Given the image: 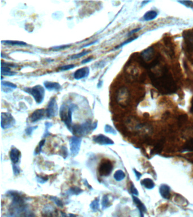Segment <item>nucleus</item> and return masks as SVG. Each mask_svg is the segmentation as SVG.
Instances as JSON below:
<instances>
[{
	"instance_id": "nucleus-1",
	"label": "nucleus",
	"mask_w": 193,
	"mask_h": 217,
	"mask_svg": "<svg viewBox=\"0 0 193 217\" xmlns=\"http://www.w3.org/2000/svg\"><path fill=\"white\" fill-rule=\"evenodd\" d=\"M97 126V122L92 123L91 121H86L85 122L79 125H74L72 127L71 132L74 136H84L96 130Z\"/></svg>"
},
{
	"instance_id": "nucleus-2",
	"label": "nucleus",
	"mask_w": 193,
	"mask_h": 217,
	"mask_svg": "<svg viewBox=\"0 0 193 217\" xmlns=\"http://www.w3.org/2000/svg\"><path fill=\"white\" fill-rule=\"evenodd\" d=\"M77 108L78 106L76 105L71 104L69 106H67L66 104H63L60 109V116L61 119L63 122H64L70 131H71L72 127V112Z\"/></svg>"
},
{
	"instance_id": "nucleus-3",
	"label": "nucleus",
	"mask_w": 193,
	"mask_h": 217,
	"mask_svg": "<svg viewBox=\"0 0 193 217\" xmlns=\"http://www.w3.org/2000/svg\"><path fill=\"white\" fill-rule=\"evenodd\" d=\"M23 91L32 96L38 104H40L43 102L45 97V89L43 86L37 85L32 88H25Z\"/></svg>"
},
{
	"instance_id": "nucleus-4",
	"label": "nucleus",
	"mask_w": 193,
	"mask_h": 217,
	"mask_svg": "<svg viewBox=\"0 0 193 217\" xmlns=\"http://www.w3.org/2000/svg\"><path fill=\"white\" fill-rule=\"evenodd\" d=\"M82 139L80 137L72 136L70 139V149L72 156L74 157L77 156L81 149Z\"/></svg>"
},
{
	"instance_id": "nucleus-5",
	"label": "nucleus",
	"mask_w": 193,
	"mask_h": 217,
	"mask_svg": "<svg viewBox=\"0 0 193 217\" xmlns=\"http://www.w3.org/2000/svg\"><path fill=\"white\" fill-rule=\"evenodd\" d=\"M15 124V120L12 115L9 113H2L1 127L2 129H8Z\"/></svg>"
},
{
	"instance_id": "nucleus-6",
	"label": "nucleus",
	"mask_w": 193,
	"mask_h": 217,
	"mask_svg": "<svg viewBox=\"0 0 193 217\" xmlns=\"http://www.w3.org/2000/svg\"><path fill=\"white\" fill-rule=\"evenodd\" d=\"M113 166L109 160H103L99 167V173L102 176H108L111 174Z\"/></svg>"
},
{
	"instance_id": "nucleus-7",
	"label": "nucleus",
	"mask_w": 193,
	"mask_h": 217,
	"mask_svg": "<svg viewBox=\"0 0 193 217\" xmlns=\"http://www.w3.org/2000/svg\"><path fill=\"white\" fill-rule=\"evenodd\" d=\"M58 105L55 97L51 98L46 109V116L48 118H52L57 115Z\"/></svg>"
},
{
	"instance_id": "nucleus-8",
	"label": "nucleus",
	"mask_w": 193,
	"mask_h": 217,
	"mask_svg": "<svg viewBox=\"0 0 193 217\" xmlns=\"http://www.w3.org/2000/svg\"><path fill=\"white\" fill-rule=\"evenodd\" d=\"M93 141L97 144L102 145H113L115 144L113 140L106 136V135L103 134H99L93 136Z\"/></svg>"
},
{
	"instance_id": "nucleus-9",
	"label": "nucleus",
	"mask_w": 193,
	"mask_h": 217,
	"mask_svg": "<svg viewBox=\"0 0 193 217\" xmlns=\"http://www.w3.org/2000/svg\"><path fill=\"white\" fill-rule=\"evenodd\" d=\"M46 113V110L44 109H37L34 111L29 116V120L32 123H36L42 119Z\"/></svg>"
},
{
	"instance_id": "nucleus-10",
	"label": "nucleus",
	"mask_w": 193,
	"mask_h": 217,
	"mask_svg": "<svg viewBox=\"0 0 193 217\" xmlns=\"http://www.w3.org/2000/svg\"><path fill=\"white\" fill-rule=\"evenodd\" d=\"M10 158L13 164H16L20 162L21 158V153L20 150L15 147H13L10 152Z\"/></svg>"
},
{
	"instance_id": "nucleus-11",
	"label": "nucleus",
	"mask_w": 193,
	"mask_h": 217,
	"mask_svg": "<svg viewBox=\"0 0 193 217\" xmlns=\"http://www.w3.org/2000/svg\"><path fill=\"white\" fill-rule=\"evenodd\" d=\"M90 74V69L88 67L81 68L75 71L74 74V77L76 80H80L87 77Z\"/></svg>"
},
{
	"instance_id": "nucleus-12",
	"label": "nucleus",
	"mask_w": 193,
	"mask_h": 217,
	"mask_svg": "<svg viewBox=\"0 0 193 217\" xmlns=\"http://www.w3.org/2000/svg\"><path fill=\"white\" fill-rule=\"evenodd\" d=\"M44 86L45 87V88L49 91H59L62 88L61 85L58 83L51 82L48 81H45L44 83Z\"/></svg>"
},
{
	"instance_id": "nucleus-13",
	"label": "nucleus",
	"mask_w": 193,
	"mask_h": 217,
	"mask_svg": "<svg viewBox=\"0 0 193 217\" xmlns=\"http://www.w3.org/2000/svg\"><path fill=\"white\" fill-rule=\"evenodd\" d=\"M159 192L161 196L165 199H169L170 197V188L167 184H163L160 185Z\"/></svg>"
},
{
	"instance_id": "nucleus-14",
	"label": "nucleus",
	"mask_w": 193,
	"mask_h": 217,
	"mask_svg": "<svg viewBox=\"0 0 193 217\" xmlns=\"http://www.w3.org/2000/svg\"><path fill=\"white\" fill-rule=\"evenodd\" d=\"M140 184L142 185L145 187V188L148 189H152L154 188L155 184L153 180L150 178H145L141 180Z\"/></svg>"
},
{
	"instance_id": "nucleus-15",
	"label": "nucleus",
	"mask_w": 193,
	"mask_h": 217,
	"mask_svg": "<svg viewBox=\"0 0 193 217\" xmlns=\"http://www.w3.org/2000/svg\"><path fill=\"white\" fill-rule=\"evenodd\" d=\"M133 201H134V203H135V204L136 205V206L139 208L140 212H141L142 216V213L143 212H147L146 207L145 206V205H144L143 203H142V201H140V200H139L138 198L135 197V196H133ZM142 217H143V216H142Z\"/></svg>"
},
{
	"instance_id": "nucleus-16",
	"label": "nucleus",
	"mask_w": 193,
	"mask_h": 217,
	"mask_svg": "<svg viewBox=\"0 0 193 217\" xmlns=\"http://www.w3.org/2000/svg\"><path fill=\"white\" fill-rule=\"evenodd\" d=\"M158 13L155 10H150L145 13L143 16V20L146 21H150L155 19L158 16Z\"/></svg>"
},
{
	"instance_id": "nucleus-17",
	"label": "nucleus",
	"mask_w": 193,
	"mask_h": 217,
	"mask_svg": "<svg viewBox=\"0 0 193 217\" xmlns=\"http://www.w3.org/2000/svg\"><path fill=\"white\" fill-rule=\"evenodd\" d=\"M83 190L78 187H72L68 189L67 192H66V194L68 196H72V195H79L83 192Z\"/></svg>"
},
{
	"instance_id": "nucleus-18",
	"label": "nucleus",
	"mask_w": 193,
	"mask_h": 217,
	"mask_svg": "<svg viewBox=\"0 0 193 217\" xmlns=\"http://www.w3.org/2000/svg\"><path fill=\"white\" fill-rule=\"evenodd\" d=\"M17 73L11 71V68L7 66H1V74L4 76H14Z\"/></svg>"
},
{
	"instance_id": "nucleus-19",
	"label": "nucleus",
	"mask_w": 193,
	"mask_h": 217,
	"mask_svg": "<svg viewBox=\"0 0 193 217\" xmlns=\"http://www.w3.org/2000/svg\"><path fill=\"white\" fill-rule=\"evenodd\" d=\"M99 203H100V200L99 198H95V200H93L91 203L90 206L93 212H96L99 210V207H100Z\"/></svg>"
},
{
	"instance_id": "nucleus-20",
	"label": "nucleus",
	"mask_w": 193,
	"mask_h": 217,
	"mask_svg": "<svg viewBox=\"0 0 193 217\" xmlns=\"http://www.w3.org/2000/svg\"><path fill=\"white\" fill-rule=\"evenodd\" d=\"M125 173L121 170H117L115 172V173L114 174L113 177L116 181L117 182H120L121 180H124L125 178Z\"/></svg>"
},
{
	"instance_id": "nucleus-21",
	"label": "nucleus",
	"mask_w": 193,
	"mask_h": 217,
	"mask_svg": "<svg viewBox=\"0 0 193 217\" xmlns=\"http://www.w3.org/2000/svg\"><path fill=\"white\" fill-rule=\"evenodd\" d=\"M2 43L10 45L12 46H26L27 44L20 41H11V40H5L2 41Z\"/></svg>"
},
{
	"instance_id": "nucleus-22",
	"label": "nucleus",
	"mask_w": 193,
	"mask_h": 217,
	"mask_svg": "<svg viewBox=\"0 0 193 217\" xmlns=\"http://www.w3.org/2000/svg\"><path fill=\"white\" fill-rule=\"evenodd\" d=\"M102 205L103 210L106 209V208H108L111 206V203L109 202L108 195L105 194L103 196V199H102Z\"/></svg>"
},
{
	"instance_id": "nucleus-23",
	"label": "nucleus",
	"mask_w": 193,
	"mask_h": 217,
	"mask_svg": "<svg viewBox=\"0 0 193 217\" xmlns=\"http://www.w3.org/2000/svg\"><path fill=\"white\" fill-rule=\"evenodd\" d=\"M49 199L51 200H52L53 203H54L57 206H58V207H63V203L62 200L61 199H60L59 198L56 197V196H49Z\"/></svg>"
},
{
	"instance_id": "nucleus-24",
	"label": "nucleus",
	"mask_w": 193,
	"mask_h": 217,
	"mask_svg": "<svg viewBox=\"0 0 193 217\" xmlns=\"http://www.w3.org/2000/svg\"><path fill=\"white\" fill-rule=\"evenodd\" d=\"M1 84H2V87H6L8 88V90L10 91V92L12 91V90H10L9 89V88L11 89H16L17 86L14 84L13 83L9 82H6V81H4V82H2L1 83Z\"/></svg>"
},
{
	"instance_id": "nucleus-25",
	"label": "nucleus",
	"mask_w": 193,
	"mask_h": 217,
	"mask_svg": "<svg viewBox=\"0 0 193 217\" xmlns=\"http://www.w3.org/2000/svg\"><path fill=\"white\" fill-rule=\"evenodd\" d=\"M59 155H60L61 157H63V159H66L69 155L68 148L65 146H62L60 150Z\"/></svg>"
},
{
	"instance_id": "nucleus-26",
	"label": "nucleus",
	"mask_w": 193,
	"mask_h": 217,
	"mask_svg": "<svg viewBox=\"0 0 193 217\" xmlns=\"http://www.w3.org/2000/svg\"><path fill=\"white\" fill-rule=\"evenodd\" d=\"M53 125V124L51 122H45V131H44V133L43 136V137L44 138H45V137H47L51 135L50 132H49V129Z\"/></svg>"
},
{
	"instance_id": "nucleus-27",
	"label": "nucleus",
	"mask_w": 193,
	"mask_h": 217,
	"mask_svg": "<svg viewBox=\"0 0 193 217\" xmlns=\"http://www.w3.org/2000/svg\"><path fill=\"white\" fill-rule=\"evenodd\" d=\"M104 131L107 134H110L112 135H117L116 131L112 127L111 125H106L104 127Z\"/></svg>"
},
{
	"instance_id": "nucleus-28",
	"label": "nucleus",
	"mask_w": 193,
	"mask_h": 217,
	"mask_svg": "<svg viewBox=\"0 0 193 217\" xmlns=\"http://www.w3.org/2000/svg\"><path fill=\"white\" fill-rule=\"evenodd\" d=\"M90 52H91L90 50H84V51H83L82 52H81V53H78V54L73 55V56H72L71 57V59H76L81 58L82 57L87 55V54H88V53H90Z\"/></svg>"
},
{
	"instance_id": "nucleus-29",
	"label": "nucleus",
	"mask_w": 193,
	"mask_h": 217,
	"mask_svg": "<svg viewBox=\"0 0 193 217\" xmlns=\"http://www.w3.org/2000/svg\"><path fill=\"white\" fill-rule=\"evenodd\" d=\"M45 143V140L43 139V140H41L39 143V145L36 148V149L35 150V155H39L41 152V150H42V148L44 144Z\"/></svg>"
},
{
	"instance_id": "nucleus-30",
	"label": "nucleus",
	"mask_w": 193,
	"mask_h": 217,
	"mask_svg": "<svg viewBox=\"0 0 193 217\" xmlns=\"http://www.w3.org/2000/svg\"><path fill=\"white\" fill-rule=\"evenodd\" d=\"M48 177L47 176H43L41 175H36V180L37 182L40 184H44L48 180Z\"/></svg>"
},
{
	"instance_id": "nucleus-31",
	"label": "nucleus",
	"mask_w": 193,
	"mask_h": 217,
	"mask_svg": "<svg viewBox=\"0 0 193 217\" xmlns=\"http://www.w3.org/2000/svg\"><path fill=\"white\" fill-rule=\"evenodd\" d=\"M137 38H138V37H132V38H130V39L126 40V41H124V43H122L121 44H120V45H118V46L116 47L115 48H121V47H124V45H126V44H128L130 43H131V42H132L133 41L135 40H136V39H137Z\"/></svg>"
},
{
	"instance_id": "nucleus-32",
	"label": "nucleus",
	"mask_w": 193,
	"mask_h": 217,
	"mask_svg": "<svg viewBox=\"0 0 193 217\" xmlns=\"http://www.w3.org/2000/svg\"><path fill=\"white\" fill-rule=\"evenodd\" d=\"M71 45H60V46H56V47H54L51 48L52 50L54 51H58V50H64L67 48L70 47Z\"/></svg>"
},
{
	"instance_id": "nucleus-33",
	"label": "nucleus",
	"mask_w": 193,
	"mask_h": 217,
	"mask_svg": "<svg viewBox=\"0 0 193 217\" xmlns=\"http://www.w3.org/2000/svg\"><path fill=\"white\" fill-rule=\"evenodd\" d=\"M38 126H34V127H28L27 128H26V130L25 131L26 132V134L28 136H30L32 135L33 132L35 130H36L38 128Z\"/></svg>"
},
{
	"instance_id": "nucleus-34",
	"label": "nucleus",
	"mask_w": 193,
	"mask_h": 217,
	"mask_svg": "<svg viewBox=\"0 0 193 217\" xmlns=\"http://www.w3.org/2000/svg\"><path fill=\"white\" fill-rule=\"evenodd\" d=\"M179 3L182 4V5H185L187 8H193V2L191 1H178Z\"/></svg>"
},
{
	"instance_id": "nucleus-35",
	"label": "nucleus",
	"mask_w": 193,
	"mask_h": 217,
	"mask_svg": "<svg viewBox=\"0 0 193 217\" xmlns=\"http://www.w3.org/2000/svg\"><path fill=\"white\" fill-rule=\"evenodd\" d=\"M74 67H75L74 65L71 64V65H65V66H61V67L59 68V69L61 71H67V70H69L72 69Z\"/></svg>"
},
{
	"instance_id": "nucleus-36",
	"label": "nucleus",
	"mask_w": 193,
	"mask_h": 217,
	"mask_svg": "<svg viewBox=\"0 0 193 217\" xmlns=\"http://www.w3.org/2000/svg\"><path fill=\"white\" fill-rule=\"evenodd\" d=\"M13 173L15 176H18V175H20V169L18 165L13 164Z\"/></svg>"
},
{
	"instance_id": "nucleus-37",
	"label": "nucleus",
	"mask_w": 193,
	"mask_h": 217,
	"mask_svg": "<svg viewBox=\"0 0 193 217\" xmlns=\"http://www.w3.org/2000/svg\"><path fill=\"white\" fill-rule=\"evenodd\" d=\"M1 66H7V67H9V68H17L18 67V65L15 64V63H6V62H2L1 64Z\"/></svg>"
},
{
	"instance_id": "nucleus-38",
	"label": "nucleus",
	"mask_w": 193,
	"mask_h": 217,
	"mask_svg": "<svg viewBox=\"0 0 193 217\" xmlns=\"http://www.w3.org/2000/svg\"><path fill=\"white\" fill-rule=\"evenodd\" d=\"M130 191L133 194L134 196H138L139 194V192L138 191L137 189L135 188L134 184H131L130 187Z\"/></svg>"
},
{
	"instance_id": "nucleus-39",
	"label": "nucleus",
	"mask_w": 193,
	"mask_h": 217,
	"mask_svg": "<svg viewBox=\"0 0 193 217\" xmlns=\"http://www.w3.org/2000/svg\"><path fill=\"white\" fill-rule=\"evenodd\" d=\"M133 170H134V173L135 176H136V179H137V180H139L140 178H141V176H142V174L140 173L139 171H136L135 169H134Z\"/></svg>"
},
{
	"instance_id": "nucleus-40",
	"label": "nucleus",
	"mask_w": 193,
	"mask_h": 217,
	"mask_svg": "<svg viewBox=\"0 0 193 217\" xmlns=\"http://www.w3.org/2000/svg\"><path fill=\"white\" fill-rule=\"evenodd\" d=\"M140 29H141V28H137V29H133L132 31H130V32L128 33V34H127V36H130V35H132L135 34L136 32H137L139 31Z\"/></svg>"
},
{
	"instance_id": "nucleus-41",
	"label": "nucleus",
	"mask_w": 193,
	"mask_h": 217,
	"mask_svg": "<svg viewBox=\"0 0 193 217\" xmlns=\"http://www.w3.org/2000/svg\"><path fill=\"white\" fill-rule=\"evenodd\" d=\"M92 60H93V58H92V57H89V58H86V59H83L82 62H81V63H82V64H86V63L91 62Z\"/></svg>"
},
{
	"instance_id": "nucleus-42",
	"label": "nucleus",
	"mask_w": 193,
	"mask_h": 217,
	"mask_svg": "<svg viewBox=\"0 0 193 217\" xmlns=\"http://www.w3.org/2000/svg\"><path fill=\"white\" fill-rule=\"evenodd\" d=\"M84 185H85L86 186H87V187L89 188V189H92L91 186V185L89 184V183H88V182H87V180L86 179H84Z\"/></svg>"
},
{
	"instance_id": "nucleus-43",
	"label": "nucleus",
	"mask_w": 193,
	"mask_h": 217,
	"mask_svg": "<svg viewBox=\"0 0 193 217\" xmlns=\"http://www.w3.org/2000/svg\"><path fill=\"white\" fill-rule=\"evenodd\" d=\"M97 42V41H93V42H92V43H90L88 44H86V45H85L83 46V47H82L81 48H85V47H89V46H90V45H93V44L96 43Z\"/></svg>"
}]
</instances>
